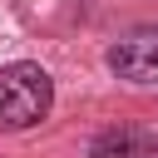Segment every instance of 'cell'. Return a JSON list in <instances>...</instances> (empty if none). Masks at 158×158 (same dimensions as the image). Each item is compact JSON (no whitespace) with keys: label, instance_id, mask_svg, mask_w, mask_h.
Instances as JSON below:
<instances>
[{"label":"cell","instance_id":"cell-1","mask_svg":"<svg viewBox=\"0 0 158 158\" xmlns=\"http://www.w3.org/2000/svg\"><path fill=\"white\" fill-rule=\"evenodd\" d=\"M54 104V84L40 64L15 59L0 69V128H35Z\"/></svg>","mask_w":158,"mask_h":158},{"label":"cell","instance_id":"cell-2","mask_svg":"<svg viewBox=\"0 0 158 158\" xmlns=\"http://www.w3.org/2000/svg\"><path fill=\"white\" fill-rule=\"evenodd\" d=\"M109 69L128 84H158V30H133L109 49Z\"/></svg>","mask_w":158,"mask_h":158},{"label":"cell","instance_id":"cell-3","mask_svg":"<svg viewBox=\"0 0 158 158\" xmlns=\"http://www.w3.org/2000/svg\"><path fill=\"white\" fill-rule=\"evenodd\" d=\"M89 158H158V133L153 128H138V123H123V128H109Z\"/></svg>","mask_w":158,"mask_h":158}]
</instances>
